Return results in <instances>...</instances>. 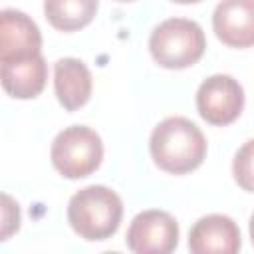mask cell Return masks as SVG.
Here are the masks:
<instances>
[{"label":"cell","mask_w":254,"mask_h":254,"mask_svg":"<svg viewBox=\"0 0 254 254\" xmlns=\"http://www.w3.org/2000/svg\"><path fill=\"white\" fill-rule=\"evenodd\" d=\"M99 0H44L48 22L60 32L85 28L97 14Z\"/></svg>","instance_id":"obj_12"},{"label":"cell","mask_w":254,"mask_h":254,"mask_svg":"<svg viewBox=\"0 0 254 254\" xmlns=\"http://www.w3.org/2000/svg\"><path fill=\"white\" fill-rule=\"evenodd\" d=\"M50 159L65 179H83L95 173L103 159L101 137L85 125H71L60 131L52 143Z\"/></svg>","instance_id":"obj_4"},{"label":"cell","mask_w":254,"mask_h":254,"mask_svg":"<svg viewBox=\"0 0 254 254\" xmlns=\"http://www.w3.org/2000/svg\"><path fill=\"white\" fill-rule=\"evenodd\" d=\"M42 54V32L38 24L20 10H0V62L22 60Z\"/></svg>","instance_id":"obj_7"},{"label":"cell","mask_w":254,"mask_h":254,"mask_svg":"<svg viewBox=\"0 0 254 254\" xmlns=\"http://www.w3.org/2000/svg\"><path fill=\"white\" fill-rule=\"evenodd\" d=\"M206 50L202 28L189 18H169L153 28L149 52L153 60L167 69H185L194 65Z\"/></svg>","instance_id":"obj_3"},{"label":"cell","mask_w":254,"mask_h":254,"mask_svg":"<svg viewBox=\"0 0 254 254\" xmlns=\"http://www.w3.org/2000/svg\"><path fill=\"white\" fill-rule=\"evenodd\" d=\"M22 224V210L16 198L0 192V242L12 238Z\"/></svg>","instance_id":"obj_13"},{"label":"cell","mask_w":254,"mask_h":254,"mask_svg":"<svg viewBox=\"0 0 254 254\" xmlns=\"http://www.w3.org/2000/svg\"><path fill=\"white\" fill-rule=\"evenodd\" d=\"M125 242L135 254H169L179 244V224L165 210H143L131 220Z\"/></svg>","instance_id":"obj_6"},{"label":"cell","mask_w":254,"mask_h":254,"mask_svg":"<svg viewBox=\"0 0 254 254\" xmlns=\"http://www.w3.org/2000/svg\"><path fill=\"white\" fill-rule=\"evenodd\" d=\"M240 246V228L226 214H206L189 232V250L194 254H234Z\"/></svg>","instance_id":"obj_8"},{"label":"cell","mask_w":254,"mask_h":254,"mask_svg":"<svg viewBox=\"0 0 254 254\" xmlns=\"http://www.w3.org/2000/svg\"><path fill=\"white\" fill-rule=\"evenodd\" d=\"M91 71L77 58H62L54 64V89L67 111L83 107L91 97Z\"/></svg>","instance_id":"obj_11"},{"label":"cell","mask_w":254,"mask_h":254,"mask_svg":"<svg viewBox=\"0 0 254 254\" xmlns=\"http://www.w3.org/2000/svg\"><path fill=\"white\" fill-rule=\"evenodd\" d=\"M216 38L230 48H250L254 44V2L220 0L212 14Z\"/></svg>","instance_id":"obj_9"},{"label":"cell","mask_w":254,"mask_h":254,"mask_svg":"<svg viewBox=\"0 0 254 254\" xmlns=\"http://www.w3.org/2000/svg\"><path fill=\"white\" fill-rule=\"evenodd\" d=\"M171 2H177V4H196L200 0H171Z\"/></svg>","instance_id":"obj_15"},{"label":"cell","mask_w":254,"mask_h":254,"mask_svg":"<svg viewBox=\"0 0 254 254\" xmlns=\"http://www.w3.org/2000/svg\"><path fill=\"white\" fill-rule=\"evenodd\" d=\"M117 2H133V0H117Z\"/></svg>","instance_id":"obj_16"},{"label":"cell","mask_w":254,"mask_h":254,"mask_svg":"<svg viewBox=\"0 0 254 254\" xmlns=\"http://www.w3.org/2000/svg\"><path fill=\"white\" fill-rule=\"evenodd\" d=\"M149 151L155 165L171 175L198 169L206 157V139L196 123L187 117H167L151 133Z\"/></svg>","instance_id":"obj_1"},{"label":"cell","mask_w":254,"mask_h":254,"mask_svg":"<svg viewBox=\"0 0 254 254\" xmlns=\"http://www.w3.org/2000/svg\"><path fill=\"white\" fill-rule=\"evenodd\" d=\"M123 218V202L115 190L103 185H89L77 190L67 202V222L77 236L89 242L111 238Z\"/></svg>","instance_id":"obj_2"},{"label":"cell","mask_w":254,"mask_h":254,"mask_svg":"<svg viewBox=\"0 0 254 254\" xmlns=\"http://www.w3.org/2000/svg\"><path fill=\"white\" fill-rule=\"evenodd\" d=\"M196 109L210 125H228L238 119L244 109V89L228 73L206 77L196 89Z\"/></svg>","instance_id":"obj_5"},{"label":"cell","mask_w":254,"mask_h":254,"mask_svg":"<svg viewBox=\"0 0 254 254\" xmlns=\"http://www.w3.org/2000/svg\"><path fill=\"white\" fill-rule=\"evenodd\" d=\"M48 81V64L42 54L0 62V85L2 89L16 99H34L38 97Z\"/></svg>","instance_id":"obj_10"},{"label":"cell","mask_w":254,"mask_h":254,"mask_svg":"<svg viewBox=\"0 0 254 254\" xmlns=\"http://www.w3.org/2000/svg\"><path fill=\"white\" fill-rule=\"evenodd\" d=\"M250 163H252V141H246L244 147L234 157L232 171H234L236 183L248 192L252 190V169H250Z\"/></svg>","instance_id":"obj_14"}]
</instances>
